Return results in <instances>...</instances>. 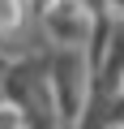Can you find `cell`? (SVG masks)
Here are the masks:
<instances>
[{
  "mask_svg": "<svg viewBox=\"0 0 124 129\" xmlns=\"http://www.w3.org/2000/svg\"><path fill=\"white\" fill-rule=\"evenodd\" d=\"M22 22V0H0V30H13Z\"/></svg>",
  "mask_w": 124,
  "mask_h": 129,
  "instance_id": "cell-1",
  "label": "cell"
}]
</instances>
